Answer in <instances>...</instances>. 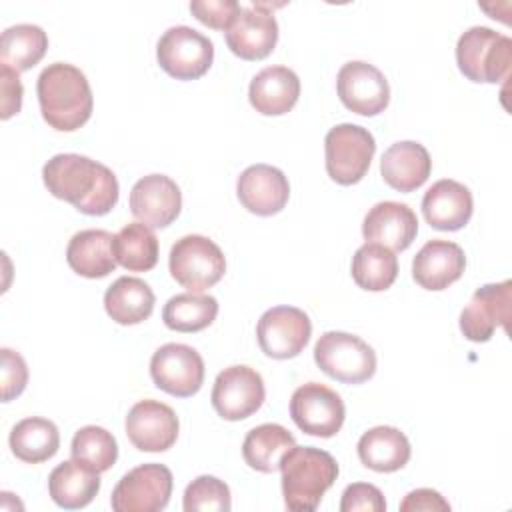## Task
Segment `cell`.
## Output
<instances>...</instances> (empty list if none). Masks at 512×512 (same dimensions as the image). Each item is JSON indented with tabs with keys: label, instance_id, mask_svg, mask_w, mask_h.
<instances>
[{
	"label": "cell",
	"instance_id": "cell-1",
	"mask_svg": "<svg viewBox=\"0 0 512 512\" xmlns=\"http://www.w3.org/2000/svg\"><path fill=\"white\" fill-rule=\"evenodd\" d=\"M42 180L54 198L70 202L78 212L104 216L118 202L114 172L80 154H56L42 168Z\"/></svg>",
	"mask_w": 512,
	"mask_h": 512
},
{
	"label": "cell",
	"instance_id": "cell-2",
	"mask_svg": "<svg viewBox=\"0 0 512 512\" xmlns=\"http://www.w3.org/2000/svg\"><path fill=\"white\" fill-rule=\"evenodd\" d=\"M42 118L50 128L74 132L92 116V90L84 72L66 62L48 64L36 84Z\"/></svg>",
	"mask_w": 512,
	"mask_h": 512
},
{
	"label": "cell",
	"instance_id": "cell-3",
	"mask_svg": "<svg viewBox=\"0 0 512 512\" xmlns=\"http://www.w3.org/2000/svg\"><path fill=\"white\" fill-rule=\"evenodd\" d=\"M278 470L282 472L286 508L294 512L316 510L324 492L338 478V464L334 456L314 446L290 448Z\"/></svg>",
	"mask_w": 512,
	"mask_h": 512
},
{
	"label": "cell",
	"instance_id": "cell-4",
	"mask_svg": "<svg viewBox=\"0 0 512 512\" xmlns=\"http://www.w3.org/2000/svg\"><path fill=\"white\" fill-rule=\"evenodd\" d=\"M456 62L472 82H502L512 62V40L492 28L472 26L458 38Z\"/></svg>",
	"mask_w": 512,
	"mask_h": 512
},
{
	"label": "cell",
	"instance_id": "cell-5",
	"mask_svg": "<svg viewBox=\"0 0 512 512\" xmlns=\"http://www.w3.org/2000/svg\"><path fill=\"white\" fill-rule=\"evenodd\" d=\"M314 362L330 378L362 384L376 372V352L360 336L330 330L314 344Z\"/></svg>",
	"mask_w": 512,
	"mask_h": 512
},
{
	"label": "cell",
	"instance_id": "cell-6",
	"mask_svg": "<svg viewBox=\"0 0 512 512\" xmlns=\"http://www.w3.org/2000/svg\"><path fill=\"white\" fill-rule=\"evenodd\" d=\"M168 268L172 278L188 292H204L222 280L226 258L214 240L188 234L170 248Z\"/></svg>",
	"mask_w": 512,
	"mask_h": 512
},
{
	"label": "cell",
	"instance_id": "cell-7",
	"mask_svg": "<svg viewBox=\"0 0 512 512\" xmlns=\"http://www.w3.org/2000/svg\"><path fill=\"white\" fill-rule=\"evenodd\" d=\"M374 152L376 142L370 130L348 122L338 124L324 138L326 172L336 184L352 186L366 176Z\"/></svg>",
	"mask_w": 512,
	"mask_h": 512
},
{
	"label": "cell",
	"instance_id": "cell-8",
	"mask_svg": "<svg viewBox=\"0 0 512 512\" xmlns=\"http://www.w3.org/2000/svg\"><path fill=\"white\" fill-rule=\"evenodd\" d=\"M172 472L164 464L148 462L128 470L112 490L114 512H158L172 496Z\"/></svg>",
	"mask_w": 512,
	"mask_h": 512
},
{
	"label": "cell",
	"instance_id": "cell-9",
	"mask_svg": "<svg viewBox=\"0 0 512 512\" xmlns=\"http://www.w3.org/2000/svg\"><path fill=\"white\" fill-rule=\"evenodd\" d=\"M156 58L168 76L196 80L212 66L214 46L208 36L190 26H172L160 36Z\"/></svg>",
	"mask_w": 512,
	"mask_h": 512
},
{
	"label": "cell",
	"instance_id": "cell-10",
	"mask_svg": "<svg viewBox=\"0 0 512 512\" xmlns=\"http://www.w3.org/2000/svg\"><path fill=\"white\" fill-rule=\"evenodd\" d=\"M290 416L304 434L332 438L344 424L346 408L336 390L320 382H306L290 398Z\"/></svg>",
	"mask_w": 512,
	"mask_h": 512
},
{
	"label": "cell",
	"instance_id": "cell-11",
	"mask_svg": "<svg viewBox=\"0 0 512 512\" xmlns=\"http://www.w3.org/2000/svg\"><path fill=\"white\" fill-rule=\"evenodd\" d=\"M312 322L308 314L296 306H274L266 310L256 324L260 350L274 360L298 356L308 344Z\"/></svg>",
	"mask_w": 512,
	"mask_h": 512
},
{
	"label": "cell",
	"instance_id": "cell-12",
	"mask_svg": "<svg viewBox=\"0 0 512 512\" xmlns=\"http://www.w3.org/2000/svg\"><path fill=\"white\" fill-rule=\"evenodd\" d=\"M150 376L166 394L188 398L202 388L204 360L192 346L168 342L152 354Z\"/></svg>",
	"mask_w": 512,
	"mask_h": 512
},
{
	"label": "cell",
	"instance_id": "cell-13",
	"mask_svg": "<svg viewBox=\"0 0 512 512\" xmlns=\"http://www.w3.org/2000/svg\"><path fill=\"white\" fill-rule=\"evenodd\" d=\"M266 388L262 376L250 366L224 368L212 386V406L224 420L236 422L252 416L264 402Z\"/></svg>",
	"mask_w": 512,
	"mask_h": 512
},
{
	"label": "cell",
	"instance_id": "cell-14",
	"mask_svg": "<svg viewBox=\"0 0 512 512\" xmlns=\"http://www.w3.org/2000/svg\"><path fill=\"white\" fill-rule=\"evenodd\" d=\"M336 90L342 104L360 116H376L390 102V86L386 76L364 60L346 62L336 76Z\"/></svg>",
	"mask_w": 512,
	"mask_h": 512
},
{
	"label": "cell",
	"instance_id": "cell-15",
	"mask_svg": "<svg viewBox=\"0 0 512 512\" xmlns=\"http://www.w3.org/2000/svg\"><path fill=\"white\" fill-rule=\"evenodd\" d=\"M512 282L480 286L460 312V330L470 342H488L496 328L508 332Z\"/></svg>",
	"mask_w": 512,
	"mask_h": 512
},
{
	"label": "cell",
	"instance_id": "cell-16",
	"mask_svg": "<svg viewBox=\"0 0 512 512\" xmlns=\"http://www.w3.org/2000/svg\"><path fill=\"white\" fill-rule=\"evenodd\" d=\"M278 42V22L270 4L252 2L242 6L226 30V44L242 60L266 58Z\"/></svg>",
	"mask_w": 512,
	"mask_h": 512
},
{
	"label": "cell",
	"instance_id": "cell-17",
	"mask_svg": "<svg viewBox=\"0 0 512 512\" xmlns=\"http://www.w3.org/2000/svg\"><path fill=\"white\" fill-rule=\"evenodd\" d=\"M124 428L134 448L142 452H164L174 446L180 422L168 404L148 398L128 410Z\"/></svg>",
	"mask_w": 512,
	"mask_h": 512
},
{
	"label": "cell",
	"instance_id": "cell-18",
	"mask_svg": "<svg viewBox=\"0 0 512 512\" xmlns=\"http://www.w3.org/2000/svg\"><path fill=\"white\" fill-rule=\"evenodd\" d=\"M182 210V192L166 174H148L130 190V212L148 228L170 226Z\"/></svg>",
	"mask_w": 512,
	"mask_h": 512
},
{
	"label": "cell",
	"instance_id": "cell-19",
	"mask_svg": "<svg viewBox=\"0 0 512 512\" xmlns=\"http://www.w3.org/2000/svg\"><path fill=\"white\" fill-rule=\"evenodd\" d=\"M236 194L248 212L256 216H272L286 206L290 198V184L280 168L254 164L238 176Z\"/></svg>",
	"mask_w": 512,
	"mask_h": 512
},
{
	"label": "cell",
	"instance_id": "cell-20",
	"mask_svg": "<svg viewBox=\"0 0 512 512\" xmlns=\"http://www.w3.org/2000/svg\"><path fill=\"white\" fill-rule=\"evenodd\" d=\"M366 242L386 246L392 252L406 250L418 234V218L408 204L384 200L374 204L362 222Z\"/></svg>",
	"mask_w": 512,
	"mask_h": 512
},
{
	"label": "cell",
	"instance_id": "cell-21",
	"mask_svg": "<svg viewBox=\"0 0 512 512\" xmlns=\"http://www.w3.org/2000/svg\"><path fill=\"white\" fill-rule=\"evenodd\" d=\"M466 268L464 250L450 240H428L412 260V278L424 290H444Z\"/></svg>",
	"mask_w": 512,
	"mask_h": 512
},
{
	"label": "cell",
	"instance_id": "cell-22",
	"mask_svg": "<svg viewBox=\"0 0 512 512\" xmlns=\"http://www.w3.org/2000/svg\"><path fill=\"white\" fill-rule=\"evenodd\" d=\"M472 210V192L464 184L450 178L434 182L422 198V214L426 222L444 232L464 228L472 218Z\"/></svg>",
	"mask_w": 512,
	"mask_h": 512
},
{
	"label": "cell",
	"instance_id": "cell-23",
	"mask_svg": "<svg viewBox=\"0 0 512 512\" xmlns=\"http://www.w3.org/2000/svg\"><path fill=\"white\" fill-rule=\"evenodd\" d=\"M300 96V78L286 66L260 70L248 88L250 104L264 116H282L294 108Z\"/></svg>",
	"mask_w": 512,
	"mask_h": 512
},
{
	"label": "cell",
	"instance_id": "cell-24",
	"mask_svg": "<svg viewBox=\"0 0 512 512\" xmlns=\"http://www.w3.org/2000/svg\"><path fill=\"white\" fill-rule=\"evenodd\" d=\"M432 170L428 150L412 140L392 144L380 160V172L384 182L398 192H412L420 188Z\"/></svg>",
	"mask_w": 512,
	"mask_h": 512
},
{
	"label": "cell",
	"instance_id": "cell-25",
	"mask_svg": "<svg viewBox=\"0 0 512 512\" xmlns=\"http://www.w3.org/2000/svg\"><path fill=\"white\" fill-rule=\"evenodd\" d=\"M114 236L108 230L90 228L76 232L66 246L68 266L84 278H104L116 268L112 252Z\"/></svg>",
	"mask_w": 512,
	"mask_h": 512
},
{
	"label": "cell",
	"instance_id": "cell-26",
	"mask_svg": "<svg viewBox=\"0 0 512 512\" xmlns=\"http://www.w3.org/2000/svg\"><path fill=\"white\" fill-rule=\"evenodd\" d=\"M360 462L374 472H396L410 460L412 448L404 432L394 426H374L358 440Z\"/></svg>",
	"mask_w": 512,
	"mask_h": 512
},
{
	"label": "cell",
	"instance_id": "cell-27",
	"mask_svg": "<svg viewBox=\"0 0 512 512\" xmlns=\"http://www.w3.org/2000/svg\"><path fill=\"white\" fill-rule=\"evenodd\" d=\"M154 302L152 288L136 276H120L104 294L106 314L122 326L140 324L150 318Z\"/></svg>",
	"mask_w": 512,
	"mask_h": 512
},
{
	"label": "cell",
	"instance_id": "cell-28",
	"mask_svg": "<svg viewBox=\"0 0 512 512\" xmlns=\"http://www.w3.org/2000/svg\"><path fill=\"white\" fill-rule=\"evenodd\" d=\"M100 490L98 472L82 466L80 462L66 460L58 464L48 476L50 498L66 510L88 506Z\"/></svg>",
	"mask_w": 512,
	"mask_h": 512
},
{
	"label": "cell",
	"instance_id": "cell-29",
	"mask_svg": "<svg viewBox=\"0 0 512 512\" xmlns=\"http://www.w3.org/2000/svg\"><path fill=\"white\" fill-rule=\"evenodd\" d=\"M12 454L26 464H40L50 460L60 448V432L56 424L48 418L30 416L20 422L10 432Z\"/></svg>",
	"mask_w": 512,
	"mask_h": 512
},
{
	"label": "cell",
	"instance_id": "cell-30",
	"mask_svg": "<svg viewBox=\"0 0 512 512\" xmlns=\"http://www.w3.org/2000/svg\"><path fill=\"white\" fill-rule=\"evenodd\" d=\"M296 446L294 436L280 424L268 422L252 428L242 444L244 462L262 474H272L280 468L284 454Z\"/></svg>",
	"mask_w": 512,
	"mask_h": 512
},
{
	"label": "cell",
	"instance_id": "cell-31",
	"mask_svg": "<svg viewBox=\"0 0 512 512\" xmlns=\"http://www.w3.org/2000/svg\"><path fill=\"white\" fill-rule=\"evenodd\" d=\"M352 278L362 290H388L398 276V258L386 246L366 242L352 256Z\"/></svg>",
	"mask_w": 512,
	"mask_h": 512
},
{
	"label": "cell",
	"instance_id": "cell-32",
	"mask_svg": "<svg viewBox=\"0 0 512 512\" xmlns=\"http://www.w3.org/2000/svg\"><path fill=\"white\" fill-rule=\"evenodd\" d=\"M48 50V36L36 24H16L2 32L0 38V64L16 72L36 66Z\"/></svg>",
	"mask_w": 512,
	"mask_h": 512
},
{
	"label": "cell",
	"instance_id": "cell-33",
	"mask_svg": "<svg viewBox=\"0 0 512 512\" xmlns=\"http://www.w3.org/2000/svg\"><path fill=\"white\" fill-rule=\"evenodd\" d=\"M116 262L130 272H148L158 262V238L142 222L126 224L112 240Z\"/></svg>",
	"mask_w": 512,
	"mask_h": 512
},
{
	"label": "cell",
	"instance_id": "cell-34",
	"mask_svg": "<svg viewBox=\"0 0 512 512\" xmlns=\"http://www.w3.org/2000/svg\"><path fill=\"white\" fill-rule=\"evenodd\" d=\"M218 314V300L210 294L182 292L172 296L162 310V320L176 332H200L208 328Z\"/></svg>",
	"mask_w": 512,
	"mask_h": 512
},
{
	"label": "cell",
	"instance_id": "cell-35",
	"mask_svg": "<svg viewBox=\"0 0 512 512\" xmlns=\"http://www.w3.org/2000/svg\"><path fill=\"white\" fill-rule=\"evenodd\" d=\"M70 454L82 466L94 472H106L116 464L118 444L116 438L102 426H84L80 428L70 444Z\"/></svg>",
	"mask_w": 512,
	"mask_h": 512
},
{
	"label": "cell",
	"instance_id": "cell-36",
	"mask_svg": "<svg viewBox=\"0 0 512 512\" xmlns=\"http://www.w3.org/2000/svg\"><path fill=\"white\" fill-rule=\"evenodd\" d=\"M182 508L186 512H200V510H216L228 512L232 508L230 488L216 476H198L192 480L184 490Z\"/></svg>",
	"mask_w": 512,
	"mask_h": 512
},
{
	"label": "cell",
	"instance_id": "cell-37",
	"mask_svg": "<svg viewBox=\"0 0 512 512\" xmlns=\"http://www.w3.org/2000/svg\"><path fill=\"white\" fill-rule=\"evenodd\" d=\"M238 10H240V4L236 0H194V2H190V12L198 22H202L204 26L216 28V30H224V32L234 22Z\"/></svg>",
	"mask_w": 512,
	"mask_h": 512
},
{
	"label": "cell",
	"instance_id": "cell-38",
	"mask_svg": "<svg viewBox=\"0 0 512 512\" xmlns=\"http://www.w3.org/2000/svg\"><path fill=\"white\" fill-rule=\"evenodd\" d=\"M2 368H0V380H2V402H10L12 398L20 396L28 384V366L24 358L10 350L2 348Z\"/></svg>",
	"mask_w": 512,
	"mask_h": 512
},
{
	"label": "cell",
	"instance_id": "cell-39",
	"mask_svg": "<svg viewBox=\"0 0 512 512\" xmlns=\"http://www.w3.org/2000/svg\"><path fill=\"white\" fill-rule=\"evenodd\" d=\"M342 512H384L386 500L380 488L368 482H354L346 486L340 500Z\"/></svg>",
	"mask_w": 512,
	"mask_h": 512
},
{
	"label": "cell",
	"instance_id": "cell-40",
	"mask_svg": "<svg viewBox=\"0 0 512 512\" xmlns=\"http://www.w3.org/2000/svg\"><path fill=\"white\" fill-rule=\"evenodd\" d=\"M0 88H2V120H8L10 116L18 114L22 108V82L14 68L0 64Z\"/></svg>",
	"mask_w": 512,
	"mask_h": 512
},
{
	"label": "cell",
	"instance_id": "cell-41",
	"mask_svg": "<svg viewBox=\"0 0 512 512\" xmlns=\"http://www.w3.org/2000/svg\"><path fill=\"white\" fill-rule=\"evenodd\" d=\"M402 512H448L450 504L444 500V496L432 488H416L404 496L400 502Z\"/></svg>",
	"mask_w": 512,
	"mask_h": 512
}]
</instances>
